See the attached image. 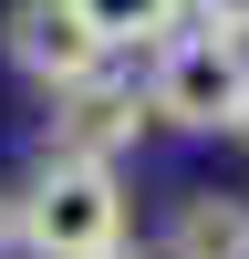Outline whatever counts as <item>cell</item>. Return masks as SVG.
Masks as SVG:
<instances>
[{"label": "cell", "mask_w": 249, "mask_h": 259, "mask_svg": "<svg viewBox=\"0 0 249 259\" xmlns=\"http://www.w3.org/2000/svg\"><path fill=\"white\" fill-rule=\"evenodd\" d=\"M135 207H124L114 166H83V156H42L31 187H21V249L31 259H114Z\"/></svg>", "instance_id": "obj_1"}, {"label": "cell", "mask_w": 249, "mask_h": 259, "mask_svg": "<svg viewBox=\"0 0 249 259\" xmlns=\"http://www.w3.org/2000/svg\"><path fill=\"white\" fill-rule=\"evenodd\" d=\"M145 114L177 124V135H249V41H228V31H177V41H156Z\"/></svg>", "instance_id": "obj_2"}, {"label": "cell", "mask_w": 249, "mask_h": 259, "mask_svg": "<svg viewBox=\"0 0 249 259\" xmlns=\"http://www.w3.org/2000/svg\"><path fill=\"white\" fill-rule=\"evenodd\" d=\"M0 52H11V73H21V83H42V94H73V83H94L104 62H114L94 31H83L73 0H11Z\"/></svg>", "instance_id": "obj_3"}, {"label": "cell", "mask_w": 249, "mask_h": 259, "mask_svg": "<svg viewBox=\"0 0 249 259\" xmlns=\"http://www.w3.org/2000/svg\"><path fill=\"white\" fill-rule=\"evenodd\" d=\"M135 135H145V94H135L124 73H94V83H73V94H52L42 156H83V166H114Z\"/></svg>", "instance_id": "obj_4"}, {"label": "cell", "mask_w": 249, "mask_h": 259, "mask_svg": "<svg viewBox=\"0 0 249 259\" xmlns=\"http://www.w3.org/2000/svg\"><path fill=\"white\" fill-rule=\"evenodd\" d=\"M156 259H249V197H218V187H187L166 207Z\"/></svg>", "instance_id": "obj_5"}, {"label": "cell", "mask_w": 249, "mask_h": 259, "mask_svg": "<svg viewBox=\"0 0 249 259\" xmlns=\"http://www.w3.org/2000/svg\"><path fill=\"white\" fill-rule=\"evenodd\" d=\"M73 11L104 52H156V41L187 31V0H73Z\"/></svg>", "instance_id": "obj_6"}, {"label": "cell", "mask_w": 249, "mask_h": 259, "mask_svg": "<svg viewBox=\"0 0 249 259\" xmlns=\"http://www.w3.org/2000/svg\"><path fill=\"white\" fill-rule=\"evenodd\" d=\"M187 21H197V31H228V41H249V0H187Z\"/></svg>", "instance_id": "obj_7"}, {"label": "cell", "mask_w": 249, "mask_h": 259, "mask_svg": "<svg viewBox=\"0 0 249 259\" xmlns=\"http://www.w3.org/2000/svg\"><path fill=\"white\" fill-rule=\"evenodd\" d=\"M21 249V187H0V259Z\"/></svg>", "instance_id": "obj_8"}, {"label": "cell", "mask_w": 249, "mask_h": 259, "mask_svg": "<svg viewBox=\"0 0 249 259\" xmlns=\"http://www.w3.org/2000/svg\"><path fill=\"white\" fill-rule=\"evenodd\" d=\"M114 259H156V249H114Z\"/></svg>", "instance_id": "obj_9"}]
</instances>
